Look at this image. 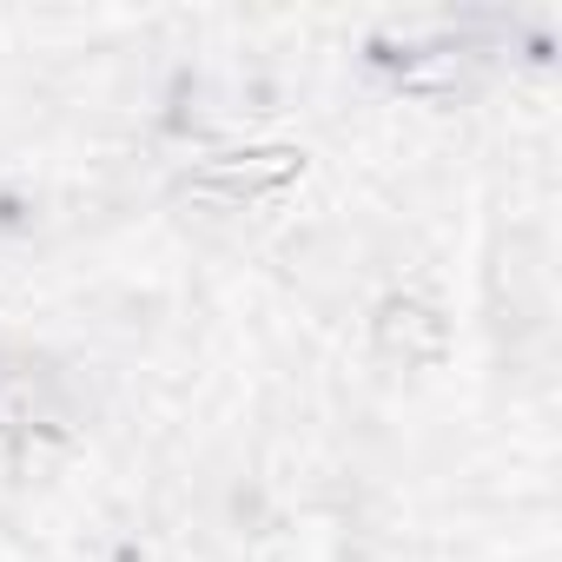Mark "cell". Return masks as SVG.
I'll return each mask as SVG.
<instances>
[{"label":"cell","mask_w":562,"mask_h":562,"mask_svg":"<svg viewBox=\"0 0 562 562\" xmlns=\"http://www.w3.org/2000/svg\"><path fill=\"white\" fill-rule=\"evenodd\" d=\"M292 179H305V153L299 146H245V153H212L186 172L192 199L212 205H245V199H271L285 192Z\"/></svg>","instance_id":"obj_1"},{"label":"cell","mask_w":562,"mask_h":562,"mask_svg":"<svg viewBox=\"0 0 562 562\" xmlns=\"http://www.w3.org/2000/svg\"><path fill=\"white\" fill-rule=\"evenodd\" d=\"M74 417L67 384L34 351H0V437H60Z\"/></svg>","instance_id":"obj_2"},{"label":"cell","mask_w":562,"mask_h":562,"mask_svg":"<svg viewBox=\"0 0 562 562\" xmlns=\"http://www.w3.org/2000/svg\"><path fill=\"white\" fill-rule=\"evenodd\" d=\"M371 345L391 364H443L450 358V318L417 292H391L371 312Z\"/></svg>","instance_id":"obj_3"}]
</instances>
